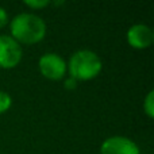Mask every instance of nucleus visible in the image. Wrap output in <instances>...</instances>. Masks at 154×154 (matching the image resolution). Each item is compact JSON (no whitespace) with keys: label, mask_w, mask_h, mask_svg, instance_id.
Segmentation results:
<instances>
[{"label":"nucleus","mask_w":154,"mask_h":154,"mask_svg":"<svg viewBox=\"0 0 154 154\" xmlns=\"http://www.w3.org/2000/svg\"><path fill=\"white\" fill-rule=\"evenodd\" d=\"M39 72L45 79L58 81L66 76L68 65L66 61L57 53H46L38 61Z\"/></svg>","instance_id":"7ed1b4c3"},{"label":"nucleus","mask_w":154,"mask_h":154,"mask_svg":"<svg viewBox=\"0 0 154 154\" xmlns=\"http://www.w3.org/2000/svg\"><path fill=\"white\" fill-rule=\"evenodd\" d=\"M7 23H8V14L4 8L0 7V29H3Z\"/></svg>","instance_id":"9d476101"},{"label":"nucleus","mask_w":154,"mask_h":154,"mask_svg":"<svg viewBox=\"0 0 154 154\" xmlns=\"http://www.w3.org/2000/svg\"><path fill=\"white\" fill-rule=\"evenodd\" d=\"M143 111H145V114L147 115V118H150V119L154 118V92L153 91H150L146 95V97H145Z\"/></svg>","instance_id":"0eeeda50"},{"label":"nucleus","mask_w":154,"mask_h":154,"mask_svg":"<svg viewBox=\"0 0 154 154\" xmlns=\"http://www.w3.org/2000/svg\"><path fill=\"white\" fill-rule=\"evenodd\" d=\"M77 85V81L75 79H72V77H68V80H65V88H69V89H75Z\"/></svg>","instance_id":"9b49d317"},{"label":"nucleus","mask_w":154,"mask_h":154,"mask_svg":"<svg viewBox=\"0 0 154 154\" xmlns=\"http://www.w3.org/2000/svg\"><path fill=\"white\" fill-rule=\"evenodd\" d=\"M68 65L69 77L76 81H89L100 75L103 62L100 57L92 50L82 49L72 54Z\"/></svg>","instance_id":"f03ea898"},{"label":"nucleus","mask_w":154,"mask_h":154,"mask_svg":"<svg viewBox=\"0 0 154 154\" xmlns=\"http://www.w3.org/2000/svg\"><path fill=\"white\" fill-rule=\"evenodd\" d=\"M100 154H141L139 147L133 139L122 135L109 137L103 141Z\"/></svg>","instance_id":"39448f33"},{"label":"nucleus","mask_w":154,"mask_h":154,"mask_svg":"<svg viewBox=\"0 0 154 154\" xmlns=\"http://www.w3.org/2000/svg\"><path fill=\"white\" fill-rule=\"evenodd\" d=\"M154 41V32L146 24H134L127 31V42L134 49H147Z\"/></svg>","instance_id":"423d86ee"},{"label":"nucleus","mask_w":154,"mask_h":154,"mask_svg":"<svg viewBox=\"0 0 154 154\" xmlns=\"http://www.w3.org/2000/svg\"><path fill=\"white\" fill-rule=\"evenodd\" d=\"M12 106V97L4 91H0V115L7 112Z\"/></svg>","instance_id":"6e6552de"},{"label":"nucleus","mask_w":154,"mask_h":154,"mask_svg":"<svg viewBox=\"0 0 154 154\" xmlns=\"http://www.w3.org/2000/svg\"><path fill=\"white\" fill-rule=\"evenodd\" d=\"M23 57L22 46L10 35H0V68L14 69Z\"/></svg>","instance_id":"20e7f679"},{"label":"nucleus","mask_w":154,"mask_h":154,"mask_svg":"<svg viewBox=\"0 0 154 154\" xmlns=\"http://www.w3.org/2000/svg\"><path fill=\"white\" fill-rule=\"evenodd\" d=\"M11 35L19 45H35L46 35V23L35 14L23 12L10 22Z\"/></svg>","instance_id":"f257e3e1"},{"label":"nucleus","mask_w":154,"mask_h":154,"mask_svg":"<svg viewBox=\"0 0 154 154\" xmlns=\"http://www.w3.org/2000/svg\"><path fill=\"white\" fill-rule=\"evenodd\" d=\"M23 4L32 8V10H41V8L50 5L51 2H49V0H26V2H23Z\"/></svg>","instance_id":"1a4fd4ad"}]
</instances>
